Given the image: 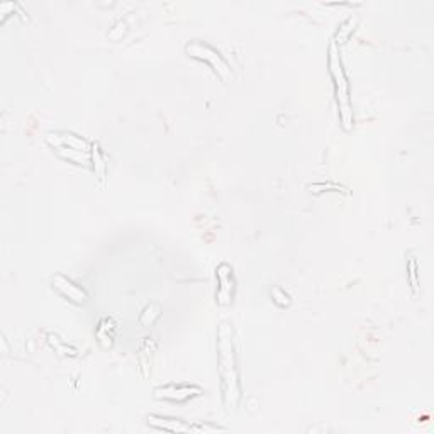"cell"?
Segmentation results:
<instances>
[{
	"label": "cell",
	"instance_id": "cell-5",
	"mask_svg": "<svg viewBox=\"0 0 434 434\" xmlns=\"http://www.w3.org/2000/svg\"><path fill=\"white\" fill-rule=\"evenodd\" d=\"M329 66H331V73H333L334 80H336V92H338V100L341 104H345V112L348 111L346 104H348V84L345 80V73L341 70V63H339L338 56L334 53V46L331 48V56H329Z\"/></svg>",
	"mask_w": 434,
	"mask_h": 434
},
{
	"label": "cell",
	"instance_id": "cell-1",
	"mask_svg": "<svg viewBox=\"0 0 434 434\" xmlns=\"http://www.w3.org/2000/svg\"><path fill=\"white\" fill-rule=\"evenodd\" d=\"M217 358H219V375L222 380V392L224 402L228 407H234L239 399V377L236 370V358H234L233 331L228 324H221L217 331Z\"/></svg>",
	"mask_w": 434,
	"mask_h": 434
},
{
	"label": "cell",
	"instance_id": "cell-4",
	"mask_svg": "<svg viewBox=\"0 0 434 434\" xmlns=\"http://www.w3.org/2000/svg\"><path fill=\"white\" fill-rule=\"evenodd\" d=\"M156 397L168 399V401H187L192 395L201 394L199 387H188V385H167V387H160L154 390Z\"/></svg>",
	"mask_w": 434,
	"mask_h": 434
},
{
	"label": "cell",
	"instance_id": "cell-6",
	"mask_svg": "<svg viewBox=\"0 0 434 434\" xmlns=\"http://www.w3.org/2000/svg\"><path fill=\"white\" fill-rule=\"evenodd\" d=\"M66 284H68V287H63L62 284H58V282H55V287L60 290V292L65 293L68 299H71V300L78 302V304H82V302L85 300V293L82 292V290L78 289L77 285L71 284L70 280H66Z\"/></svg>",
	"mask_w": 434,
	"mask_h": 434
},
{
	"label": "cell",
	"instance_id": "cell-3",
	"mask_svg": "<svg viewBox=\"0 0 434 434\" xmlns=\"http://www.w3.org/2000/svg\"><path fill=\"white\" fill-rule=\"evenodd\" d=\"M150 424L156 429H163L170 433H206V431H221L219 428L213 426H197V424H183L180 419H168V417H150Z\"/></svg>",
	"mask_w": 434,
	"mask_h": 434
},
{
	"label": "cell",
	"instance_id": "cell-2",
	"mask_svg": "<svg viewBox=\"0 0 434 434\" xmlns=\"http://www.w3.org/2000/svg\"><path fill=\"white\" fill-rule=\"evenodd\" d=\"M187 53L192 56V58L202 60V62H207L214 70L221 75L222 78H229L231 77V71H229L228 63L219 56V53L216 50H213L210 46L202 43H190L187 46Z\"/></svg>",
	"mask_w": 434,
	"mask_h": 434
}]
</instances>
